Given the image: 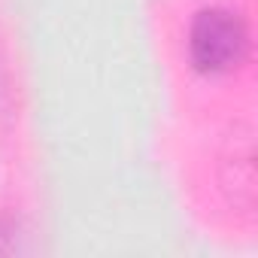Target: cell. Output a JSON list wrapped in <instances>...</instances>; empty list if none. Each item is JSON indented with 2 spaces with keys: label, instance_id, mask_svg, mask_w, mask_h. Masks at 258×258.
Returning <instances> with one entry per match:
<instances>
[{
  "label": "cell",
  "instance_id": "6da1fadb",
  "mask_svg": "<svg viewBox=\"0 0 258 258\" xmlns=\"http://www.w3.org/2000/svg\"><path fill=\"white\" fill-rule=\"evenodd\" d=\"M249 25L240 13L225 7L201 10L188 31L191 67L204 76H225L249 61Z\"/></svg>",
  "mask_w": 258,
  "mask_h": 258
}]
</instances>
